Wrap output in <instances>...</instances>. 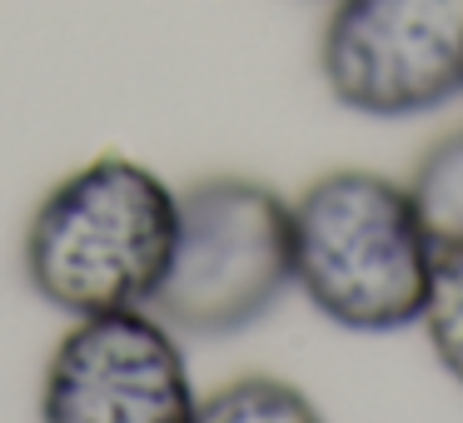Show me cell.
<instances>
[{
    "label": "cell",
    "mask_w": 463,
    "mask_h": 423,
    "mask_svg": "<svg viewBox=\"0 0 463 423\" xmlns=\"http://www.w3.org/2000/svg\"><path fill=\"white\" fill-rule=\"evenodd\" d=\"M180 194L125 155L65 174L21 240L25 284L71 319L150 309L175 249Z\"/></svg>",
    "instance_id": "cell-1"
},
{
    "label": "cell",
    "mask_w": 463,
    "mask_h": 423,
    "mask_svg": "<svg viewBox=\"0 0 463 423\" xmlns=\"http://www.w3.org/2000/svg\"><path fill=\"white\" fill-rule=\"evenodd\" d=\"M294 284L349 334L419 324L433 274V240L409 184L373 170H329L289 204Z\"/></svg>",
    "instance_id": "cell-2"
},
{
    "label": "cell",
    "mask_w": 463,
    "mask_h": 423,
    "mask_svg": "<svg viewBox=\"0 0 463 423\" xmlns=\"http://www.w3.org/2000/svg\"><path fill=\"white\" fill-rule=\"evenodd\" d=\"M294 284V224L289 204L260 180L220 174L180 194L175 249L150 309L175 334L224 339L289 294Z\"/></svg>",
    "instance_id": "cell-3"
},
{
    "label": "cell",
    "mask_w": 463,
    "mask_h": 423,
    "mask_svg": "<svg viewBox=\"0 0 463 423\" xmlns=\"http://www.w3.org/2000/svg\"><path fill=\"white\" fill-rule=\"evenodd\" d=\"M319 75L369 120L443 110L463 95V0H334Z\"/></svg>",
    "instance_id": "cell-4"
},
{
    "label": "cell",
    "mask_w": 463,
    "mask_h": 423,
    "mask_svg": "<svg viewBox=\"0 0 463 423\" xmlns=\"http://www.w3.org/2000/svg\"><path fill=\"white\" fill-rule=\"evenodd\" d=\"M194 383L160 314L75 319L41 383V423H190Z\"/></svg>",
    "instance_id": "cell-5"
},
{
    "label": "cell",
    "mask_w": 463,
    "mask_h": 423,
    "mask_svg": "<svg viewBox=\"0 0 463 423\" xmlns=\"http://www.w3.org/2000/svg\"><path fill=\"white\" fill-rule=\"evenodd\" d=\"M409 194L419 204V220L433 249L463 244V130L443 135L439 145L423 150V160L413 164Z\"/></svg>",
    "instance_id": "cell-6"
},
{
    "label": "cell",
    "mask_w": 463,
    "mask_h": 423,
    "mask_svg": "<svg viewBox=\"0 0 463 423\" xmlns=\"http://www.w3.org/2000/svg\"><path fill=\"white\" fill-rule=\"evenodd\" d=\"M190 423H324V413L294 383L250 373V379H234L214 389L210 399H200Z\"/></svg>",
    "instance_id": "cell-7"
},
{
    "label": "cell",
    "mask_w": 463,
    "mask_h": 423,
    "mask_svg": "<svg viewBox=\"0 0 463 423\" xmlns=\"http://www.w3.org/2000/svg\"><path fill=\"white\" fill-rule=\"evenodd\" d=\"M419 324H423V334H429L433 359H439L443 373L463 389V244L433 249L429 299H423Z\"/></svg>",
    "instance_id": "cell-8"
}]
</instances>
